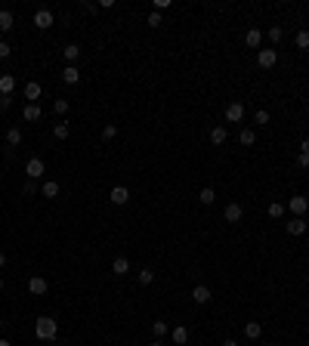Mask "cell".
<instances>
[{"label":"cell","mask_w":309,"mask_h":346,"mask_svg":"<svg viewBox=\"0 0 309 346\" xmlns=\"http://www.w3.org/2000/svg\"><path fill=\"white\" fill-rule=\"evenodd\" d=\"M112 272H114V275H127V272H130V260H127V257H114Z\"/></svg>","instance_id":"cell-18"},{"label":"cell","mask_w":309,"mask_h":346,"mask_svg":"<svg viewBox=\"0 0 309 346\" xmlns=\"http://www.w3.org/2000/svg\"><path fill=\"white\" fill-rule=\"evenodd\" d=\"M13 25H16V16L10 13V10H0V31H13Z\"/></svg>","instance_id":"cell-17"},{"label":"cell","mask_w":309,"mask_h":346,"mask_svg":"<svg viewBox=\"0 0 309 346\" xmlns=\"http://www.w3.org/2000/svg\"><path fill=\"white\" fill-rule=\"evenodd\" d=\"M6 266V254H3V250H0V269H3Z\"/></svg>","instance_id":"cell-42"},{"label":"cell","mask_w":309,"mask_h":346,"mask_svg":"<svg viewBox=\"0 0 309 346\" xmlns=\"http://www.w3.org/2000/svg\"><path fill=\"white\" fill-rule=\"evenodd\" d=\"M254 121H257V124H269V112H263V108H260V112L254 115Z\"/></svg>","instance_id":"cell-36"},{"label":"cell","mask_w":309,"mask_h":346,"mask_svg":"<svg viewBox=\"0 0 309 346\" xmlns=\"http://www.w3.org/2000/svg\"><path fill=\"white\" fill-rule=\"evenodd\" d=\"M192 300H195L198 306H204V303H211V288H207V284H198V288L192 291Z\"/></svg>","instance_id":"cell-10"},{"label":"cell","mask_w":309,"mask_h":346,"mask_svg":"<svg viewBox=\"0 0 309 346\" xmlns=\"http://www.w3.org/2000/svg\"><path fill=\"white\" fill-rule=\"evenodd\" d=\"M0 346H10V340H0Z\"/></svg>","instance_id":"cell-44"},{"label":"cell","mask_w":309,"mask_h":346,"mask_svg":"<svg viewBox=\"0 0 309 346\" xmlns=\"http://www.w3.org/2000/svg\"><path fill=\"white\" fill-rule=\"evenodd\" d=\"M146 22L152 25V28H161V13H155V10H152V13H148V19H146Z\"/></svg>","instance_id":"cell-34"},{"label":"cell","mask_w":309,"mask_h":346,"mask_svg":"<svg viewBox=\"0 0 309 346\" xmlns=\"http://www.w3.org/2000/svg\"><path fill=\"white\" fill-rule=\"evenodd\" d=\"M152 346H164V343H161V340H155V343H152Z\"/></svg>","instance_id":"cell-45"},{"label":"cell","mask_w":309,"mask_h":346,"mask_svg":"<svg viewBox=\"0 0 309 346\" xmlns=\"http://www.w3.org/2000/svg\"><path fill=\"white\" fill-rule=\"evenodd\" d=\"M53 136H56V139H68V136H71V127H68L65 121H62V124H53Z\"/></svg>","instance_id":"cell-25"},{"label":"cell","mask_w":309,"mask_h":346,"mask_svg":"<svg viewBox=\"0 0 309 346\" xmlns=\"http://www.w3.org/2000/svg\"><path fill=\"white\" fill-rule=\"evenodd\" d=\"M108 201H112V204H118V207H124V204L130 201V189H127V185H114L112 195H108Z\"/></svg>","instance_id":"cell-2"},{"label":"cell","mask_w":309,"mask_h":346,"mask_svg":"<svg viewBox=\"0 0 309 346\" xmlns=\"http://www.w3.org/2000/svg\"><path fill=\"white\" fill-rule=\"evenodd\" d=\"M170 340L177 343V346H186V343H189V328H186V325L170 328Z\"/></svg>","instance_id":"cell-9"},{"label":"cell","mask_w":309,"mask_h":346,"mask_svg":"<svg viewBox=\"0 0 309 346\" xmlns=\"http://www.w3.org/2000/svg\"><path fill=\"white\" fill-rule=\"evenodd\" d=\"M47 288H49V284H47V278H40V275H31V278H28V291L34 294V297H44Z\"/></svg>","instance_id":"cell-5"},{"label":"cell","mask_w":309,"mask_h":346,"mask_svg":"<svg viewBox=\"0 0 309 346\" xmlns=\"http://www.w3.org/2000/svg\"><path fill=\"white\" fill-rule=\"evenodd\" d=\"M241 117H244V105H241V102H229L226 105V121L229 124H238Z\"/></svg>","instance_id":"cell-8"},{"label":"cell","mask_w":309,"mask_h":346,"mask_svg":"<svg viewBox=\"0 0 309 346\" xmlns=\"http://www.w3.org/2000/svg\"><path fill=\"white\" fill-rule=\"evenodd\" d=\"M294 44H297V49H309V31L306 28H300L294 34Z\"/></svg>","instance_id":"cell-24"},{"label":"cell","mask_w":309,"mask_h":346,"mask_svg":"<svg viewBox=\"0 0 309 346\" xmlns=\"http://www.w3.org/2000/svg\"><path fill=\"white\" fill-rule=\"evenodd\" d=\"M62 56H65V62H68V65H74V62L81 59V47H78V44H68V47L62 49Z\"/></svg>","instance_id":"cell-20"},{"label":"cell","mask_w":309,"mask_h":346,"mask_svg":"<svg viewBox=\"0 0 309 346\" xmlns=\"http://www.w3.org/2000/svg\"><path fill=\"white\" fill-rule=\"evenodd\" d=\"M16 90V78L13 74H0V96H13Z\"/></svg>","instance_id":"cell-11"},{"label":"cell","mask_w":309,"mask_h":346,"mask_svg":"<svg viewBox=\"0 0 309 346\" xmlns=\"http://www.w3.org/2000/svg\"><path fill=\"white\" fill-rule=\"evenodd\" d=\"M10 53H13V47L6 44V40H0V59H6V56H10Z\"/></svg>","instance_id":"cell-37"},{"label":"cell","mask_w":309,"mask_h":346,"mask_svg":"<svg viewBox=\"0 0 309 346\" xmlns=\"http://www.w3.org/2000/svg\"><path fill=\"white\" fill-rule=\"evenodd\" d=\"M260 334H263V325L260 322H247L244 325V337H247V340H260Z\"/></svg>","instance_id":"cell-19"},{"label":"cell","mask_w":309,"mask_h":346,"mask_svg":"<svg viewBox=\"0 0 309 346\" xmlns=\"http://www.w3.org/2000/svg\"><path fill=\"white\" fill-rule=\"evenodd\" d=\"M0 291H3V278H0Z\"/></svg>","instance_id":"cell-46"},{"label":"cell","mask_w":309,"mask_h":346,"mask_svg":"<svg viewBox=\"0 0 309 346\" xmlns=\"http://www.w3.org/2000/svg\"><path fill=\"white\" fill-rule=\"evenodd\" d=\"M118 136V127H114V124H105L102 127V139H114Z\"/></svg>","instance_id":"cell-33"},{"label":"cell","mask_w":309,"mask_h":346,"mask_svg":"<svg viewBox=\"0 0 309 346\" xmlns=\"http://www.w3.org/2000/svg\"><path fill=\"white\" fill-rule=\"evenodd\" d=\"M223 346H238V343H235V340H226V343H223Z\"/></svg>","instance_id":"cell-43"},{"label":"cell","mask_w":309,"mask_h":346,"mask_svg":"<svg viewBox=\"0 0 309 346\" xmlns=\"http://www.w3.org/2000/svg\"><path fill=\"white\" fill-rule=\"evenodd\" d=\"M68 112V99H56V115H65Z\"/></svg>","instance_id":"cell-35"},{"label":"cell","mask_w":309,"mask_h":346,"mask_svg":"<svg viewBox=\"0 0 309 346\" xmlns=\"http://www.w3.org/2000/svg\"><path fill=\"white\" fill-rule=\"evenodd\" d=\"M34 25H37L40 31L49 28V25H53V13H49V10H37V13H34Z\"/></svg>","instance_id":"cell-12"},{"label":"cell","mask_w":309,"mask_h":346,"mask_svg":"<svg viewBox=\"0 0 309 346\" xmlns=\"http://www.w3.org/2000/svg\"><path fill=\"white\" fill-rule=\"evenodd\" d=\"M244 44H247L250 49H257V47L263 44V31H260V28H250L247 34H244Z\"/></svg>","instance_id":"cell-14"},{"label":"cell","mask_w":309,"mask_h":346,"mask_svg":"<svg viewBox=\"0 0 309 346\" xmlns=\"http://www.w3.org/2000/svg\"><path fill=\"white\" fill-rule=\"evenodd\" d=\"M226 139H229V130L223 127V124H220V127H213V130H211V142H213V146H223V142H226Z\"/></svg>","instance_id":"cell-21"},{"label":"cell","mask_w":309,"mask_h":346,"mask_svg":"<svg viewBox=\"0 0 309 346\" xmlns=\"http://www.w3.org/2000/svg\"><path fill=\"white\" fill-rule=\"evenodd\" d=\"M300 155H309V139H303V142H300Z\"/></svg>","instance_id":"cell-41"},{"label":"cell","mask_w":309,"mask_h":346,"mask_svg":"<svg viewBox=\"0 0 309 346\" xmlns=\"http://www.w3.org/2000/svg\"><path fill=\"white\" fill-rule=\"evenodd\" d=\"M241 146H254V142H257V133L254 130H250V127H244V130H241Z\"/></svg>","instance_id":"cell-27"},{"label":"cell","mask_w":309,"mask_h":346,"mask_svg":"<svg viewBox=\"0 0 309 346\" xmlns=\"http://www.w3.org/2000/svg\"><path fill=\"white\" fill-rule=\"evenodd\" d=\"M19 142H22V130H19V127H6V146L16 148Z\"/></svg>","instance_id":"cell-22"},{"label":"cell","mask_w":309,"mask_h":346,"mask_svg":"<svg viewBox=\"0 0 309 346\" xmlns=\"http://www.w3.org/2000/svg\"><path fill=\"white\" fill-rule=\"evenodd\" d=\"M40 93H44V90H40L37 81H28V83H25V99H28V102H37Z\"/></svg>","instance_id":"cell-13"},{"label":"cell","mask_w":309,"mask_h":346,"mask_svg":"<svg viewBox=\"0 0 309 346\" xmlns=\"http://www.w3.org/2000/svg\"><path fill=\"white\" fill-rule=\"evenodd\" d=\"M297 164L300 167H309V155H297Z\"/></svg>","instance_id":"cell-40"},{"label":"cell","mask_w":309,"mask_h":346,"mask_svg":"<svg viewBox=\"0 0 309 346\" xmlns=\"http://www.w3.org/2000/svg\"><path fill=\"white\" fill-rule=\"evenodd\" d=\"M198 198H201V204H213V201H216V192L211 189V185H204V189H201V195H198Z\"/></svg>","instance_id":"cell-28"},{"label":"cell","mask_w":309,"mask_h":346,"mask_svg":"<svg viewBox=\"0 0 309 346\" xmlns=\"http://www.w3.org/2000/svg\"><path fill=\"white\" fill-rule=\"evenodd\" d=\"M40 192H44V198H56V195H59V182L47 180V182H44V189H40Z\"/></svg>","instance_id":"cell-26"},{"label":"cell","mask_w":309,"mask_h":346,"mask_svg":"<svg viewBox=\"0 0 309 346\" xmlns=\"http://www.w3.org/2000/svg\"><path fill=\"white\" fill-rule=\"evenodd\" d=\"M223 216H226V223H241V216H244V207L235 204V201H229L226 210H223Z\"/></svg>","instance_id":"cell-3"},{"label":"cell","mask_w":309,"mask_h":346,"mask_svg":"<svg viewBox=\"0 0 309 346\" xmlns=\"http://www.w3.org/2000/svg\"><path fill=\"white\" fill-rule=\"evenodd\" d=\"M40 115H44V112H40L37 102H28V105L22 108V117H25V121H40Z\"/></svg>","instance_id":"cell-16"},{"label":"cell","mask_w":309,"mask_h":346,"mask_svg":"<svg viewBox=\"0 0 309 346\" xmlns=\"http://www.w3.org/2000/svg\"><path fill=\"white\" fill-rule=\"evenodd\" d=\"M34 334H37V340H56V334H59V325H56V318L40 315L37 322H34Z\"/></svg>","instance_id":"cell-1"},{"label":"cell","mask_w":309,"mask_h":346,"mask_svg":"<svg viewBox=\"0 0 309 346\" xmlns=\"http://www.w3.org/2000/svg\"><path fill=\"white\" fill-rule=\"evenodd\" d=\"M257 62H260V68H272V65L278 62V49H260V53H257Z\"/></svg>","instance_id":"cell-4"},{"label":"cell","mask_w":309,"mask_h":346,"mask_svg":"<svg viewBox=\"0 0 309 346\" xmlns=\"http://www.w3.org/2000/svg\"><path fill=\"white\" fill-rule=\"evenodd\" d=\"M269 216L281 219V216H285V204H281V201H272V204H269Z\"/></svg>","instance_id":"cell-29"},{"label":"cell","mask_w":309,"mask_h":346,"mask_svg":"<svg viewBox=\"0 0 309 346\" xmlns=\"http://www.w3.org/2000/svg\"><path fill=\"white\" fill-rule=\"evenodd\" d=\"M288 232H291V235H303V232H306L303 216H294V219H291V223H288Z\"/></svg>","instance_id":"cell-23"},{"label":"cell","mask_w":309,"mask_h":346,"mask_svg":"<svg viewBox=\"0 0 309 346\" xmlns=\"http://www.w3.org/2000/svg\"><path fill=\"white\" fill-rule=\"evenodd\" d=\"M152 281H155V272H152V269H139V284H146V288H148Z\"/></svg>","instance_id":"cell-30"},{"label":"cell","mask_w":309,"mask_h":346,"mask_svg":"<svg viewBox=\"0 0 309 346\" xmlns=\"http://www.w3.org/2000/svg\"><path fill=\"white\" fill-rule=\"evenodd\" d=\"M288 207H291V214H294V216H303V214H306V207H309V198L294 195V198L288 201Z\"/></svg>","instance_id":"cell-6"},{"label":"cell","mask_w":309,"mask_h":346,"mask_svg":"<svg viewBox=\"0 0 309 346\" xmlns=\"http://www.w3.org/2000/svg\"><path fill=\"white\" fill-rule=\"evenodd\" d=\"M62 81L68 83V87H74V83L81 81V71H78V65H65V71H62Z\"/></svg>","instance_id":"cell-15"},{"label":"cell","mask_w":309,"mask_h":346,"mask_svg":"<svg viewBox=\"0 0 309 346\" xmlns=\"http://www.w3.org/2000/svg\"><path fill=\"white\" fill-rule=\"evenodd\" d=\"M266 34H269V40H275V44H278V40L285 37V31H281V25H272V28L266 31Z\"/></svg>","instance_id":"cell-32"},{"label":"cell","mask_w":309,"mask_h":346,"mask_svg":"<svg viewBox=\"0 0 309 346\" xmlns=\"http://www.w3.org/2000/svg\"><path fill=\"white\" fill-rule=\"evenodd\" d=\"M170 6V0H155V13H161V10H167Z\"/></svg>","instance_id":"cell-39"},{"label":"cell","mask_w":309,"mask_h":346,"mask_svg":"<svg viewBox=\"0 0 309 346\" xmlns=\"http://www.w3.org/2000/svg\"><path fill=\"white\" fill-rule=\"evenodd\" d=\"M10 105H13V96H0V112H6Z\"/></svg>","instance_id":"cell-38"},{"label":"cell","mask_w":309,"mask_h":346,"mask_svg":"<svg viewBox=\"0 0 309 346\" xmlns=\"http://www.w3.org/2000/svg\"><path fill=\"white\" fill-rule=\"evenodd\" d=\"M152 334L164 337V334H170V328H167V322H152Z\"/></svg>","instance_id":"cell-31"},{"label":"cell","mask_w":309,"mask_h":346,"mask_svg":"<svg viewBox=\"0 0 309 346\" xmlns=\"http://www.w3.org/2000/svg\"><path fill=\"white\" fill-rule=\"evenodd\" d=\"M25 173H28V180H37V176H44V161H40V158H28V164H25Z\"/></svg>","instance_id":"cell-7"}]
</instances>
